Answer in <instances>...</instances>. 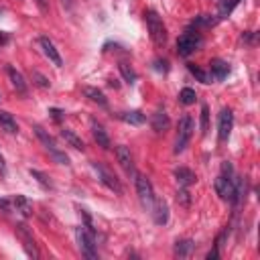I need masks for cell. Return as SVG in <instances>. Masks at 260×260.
<instances>
[{
	"label": "cell",
	"instance_id": "cell-10",
	"mask_svg": "<svg viewBox=\"0 0 260 260\" xmlns=\"http://www.w3.org/2000/svg\"><path fill=\"white\" fill-rule=\"evenodd\" d=\"M39 45H41L43 53L47 55L49 61H51L55 67H61V65H63L61 55H59V51H57V49H55V45H53V41H51L49 37H41V39H39Z\"/></svg>",
	"mask_w": 260,
	"mask_h": 260
},
{
	"label": "cell",
	"instance_id": "cell-27",
	"mask_svg": "<svg viewBox=\"0 0 260 260\" xmlns=\"http://www.w3.org/2000/svg\"><path fill=\"white\" fill-rule=\"evenodd\" d=\"M187 67H189V71L193 73V75L197 77V80H199L201 84H211V80H213V77H211V73H206V71L201 69V67H197V65H193V63H189Z\"/></svg>",
	"mask_w": 260,
	"mask_h": 260
},
{
	"label": "cell",
	"instance_id": "cell-16",
	"mask_svg": "<svg viewBox=\"0 0 260 260\" xmlns=\"http://www.w3.org/2000/svg\"><path fill=\"white\" fill-rule=\"evenodd\" d=\"M175 179H177V183L181 187H189L197 181V175L187 167H179V169H175Z\"/></svg>",
	"mask_w": 260,
	"mask_h": 260
},
{
	"label": "cell",
	"instance_id": "cell-21",
	"mask_svg": "<svg viewBox=\"0 0 260 260\" xmlns=\"http://www.w3.org/2000/svg\"><path fill=\"white\" fill-rule=\"evenodd\" d=\"M84 94L92 100V102H96L98 106H102V108H106L108 106V100H106V96H104V92L102 89H98V87H84Z\"/></svg>",
	"mask_w": 260,
	"mask_h": 260
},
{
	"label": "cell",
	"instance_id": "cell-17",
	"mask_svg": "<svg viewBox=\"0 0 260 260\" xmlns=\"http://www.w3.org/2000/svg\"><path fill=\"white\" fill-rule=\"evenodd\" d=\"M209 71H211V77H216V80H225L230 73V65L222 61V59H211L209 61Z\"/></svg>",
	"mask_w": 260,
	"mask_h": 260
},
{
	"label": "cell",
	"instance_id": "cell-34",
	"mask_svg": "<svg viewBox=\"0 0 260 260\" xmlns=\"http://www.w3.org/2000/svg\"><path fill=\"white\" fill-rule=\"evenodd\" d=\"M49 114H51L55 120H61L65 112H63V110H57V108H51V110H49Z\"/></svg>",
	"mask_w": 260,
	"mask_h": 260
},
{
	"label": "cell",
	"instance_id": "cell-33",
	"mask_svg": "<svg viewBox=\"0 0 260 260\" xmlns=\"http://www.w3.org/2000/svg\"><path fill=\"white\" fill-rule=\"evenodd\" d=\"M155 69H156V71H167V69H169V67H167V61H165V59H163V61L156 59V61H155Z\"/></svg>",
	"mask_w": 260,
	"mask_h": 260
},
{
	"label": "cell",
	"instance_id": "cell-5",
	"mask_svg": "<svg viewBox=\"0 0 260 260\" xmlns=\"http://www.w3.org/2000/svg\"><path fill=\"white\" fill-rule=\"evenodd\" d=\"M193 130H195V122L189 114H185L183 118L179 120V128H177V140H175V153H183L187 149V144L193 137Z\"/></svg>",
	"mask_w": 260,
	"mask_h": 260
},
{
	"label": "cell",
	"instance_id": "cell-25",
	"mask_svg": "<svg viewBox=\"0 0 260 260\" xmlns=\"http://www.w3.org/2000/svg\"><path fill=\"white\" fill-rule=\"evenodd\" d=\"M195 100H197V94H195V89H191V87H183L179 92V102L183 106H191V104H195Z\"/></svg>",
	"mask_w": 260,
	"mask_h": 260
},
{
	"label": "cell",
	"instance_id": "cell-7",
	"mask_svg": "<svg viewBox=\"0 0 260 260\" xmlns=\"http://www.w3.org/2000/svg\"><path fill=\"white\" fill-rule=\"evenodd\" d=\"M92 167H94V171L98 173V179L104 183L110 191H114V193H118V195H122V183H120V179L110 171V169L106 167V165H102V163H92Z\"/></svg>",
	"mask_w": 260,
	"mask_h": 260
},
{
	"label": "cell",
	"instance_id": "cell-11",
	"mask_svg": "<svg viewBox=\"0 0 260 260\" xmlns=\"http://www.w3.org/2000/svg\"><path fill=\"white\" fill-rule=\"evenodd\" d=\"M17 230H18V236H20V240L25 242V250H27V254H29V256H33V258H39V252H37L35 240H33V236H31L29 228H27L25 224H18V225H17Z\"/></svg>",
	"mask_w": 260,
	"mask_h": 260
},
{
	"label": "cell",
	"instance_id": "cell-40",
	"mask_svg": "<svg viewBox=\"0 0 260 260\" xmlns=\"http://www.w3.org/2000/svg\"><path fill=\"white\" fill-rule=\"evenodd\" d=\"M61 2H63V4L67 6V8H69V6H71V0H61Z\"/></svg>",
	"mask_w": 260,
	"mask_h": 260
},
{
	"label": "cell",
	"instance_id": "cell-24",
	"mask_svg": "<svg viewBox=\"0 0 260 260\" xmlns=\"http://www.w3.org/2000/svg\"><path fill=\"white\" fill-rule=\"evenodd\" d=\"M193 250V242L191 240H177L175 244V256L177 258H187Z\"/></svg>",
	"mask_w": 260,
	"mask_h": 260
},
{
	"label": "cell",
	"instance_id": "cell-29",
	"mask_svg": "<svg viewBox=\"0 0 260 260\" xmlns=\"http://www.w3.org/2000/svg\"><path fill=\"white\" fill-rule=\"evenodd\" d=\"M209 128V108L203 104L201 106V134H208Z\"/></svg>",
	"mask_w": 260,
	"mask_h": 260
},
{
	"label": "cell",
	"instance_id": "cell-14",
	"mask_svg": "<svg viewBox=\"0 0 260 260\" xmlns=\"http://www.w3.org/2000/svg\"><path fill=\"white\" fill-rule=\"evenodd\" d=\"M92 134H94V140L98 142V146H102V149H110L112 146V142H110V137H108V132H106V128L102 126L100 122H92Z\"/></svg>",
	"mask_w": 260,
	"mask_h": 260
},
{
	"label": "cell",
	"instance_id": "cell-9",
	"mask_svg": "<svg viewBox=\"0 0 260 260\" xmlns=\"http://www.w3.org/2000/svg\"><path fill=\"white\" fill-rule=\"evenodd\" d=\"M232 128H234V114H232L230 108H224L220 112V118H218V137L222 142H225L230 139Z\"/></svg>",
	"mask_w": 260,
	"mask_h": 260
},
{
	"label": "cell",
	"instance_id": "cell-31",
	"mask_svg": "<svg viewBox=\"0 0 260 260\" xmlns=\"http://www.w3.org/2000/svg\"><path fill=\"white\" fill-rule=\"evenodd\" d=\"M31 77H33V82H35L39 87H49L51 86V82L43 73H39V71H31Z\"/></svg>",
	"mask_w": 260,
	"mask_h": 260
},
{
	"label": "cell",
	"instance_id": "cell-3",
	"mask_svg": "<svg viewBox=\"0 0 260 260\" xmlns=\"http://www.w3.org/2000/svg\"><path fill=\"white\" fill-rule=\"evenodd\" d=\"M33 130H35V134L39 137V140L45 144V149H47L49 153H51V156L55 161H57L59 165H69V156H67L59 146H57V142H55V139L51 137V134L45 130L43 126H39V124H35V126H33Z\"/></svg>",
	"mask_w": 260,
	"mask_h": 260
},
{
	"label": "cell",
	"instance_id": "cell-20",
	"mask_svg": "<svg viewBox=\"0 0 260 260\" xmlns=\"http://www.w3.org/2000/svg\"><path fill=\"white\" fill-rule=\"evenodd\" d=\"M120 118L126 122V124H132V126H140V124L146 122V116L139 110H132V112H122Z\"/></svg>",
	"mask_w": 260,
	"mask_h": 260
},
{
	"label": "cell",
	"instance_id": "cell-8",
	"mask_svg": "<svg viewBox=\"0 0 260 260\" xmlns=\"http://www.w3.org/2000/svg\"><path fill=\"white\" fill-rule=\"evenodd\" d=\"M137 193H139V199L142 203V208L151 209L153 203H155V191H153V183L149 181V177L137 175Z\"/></svg>",
	"mask_w": 260,
	"mask_h": 260
},
{
	"label": "cell",
	"instance_id": "cell-18",
	"mask_svg": "<svg viewBox=\"0 0 260 260\" xmlns=\"http://www.w3.org/2000/svg\"><path fill=\"white\" fill-rule=\"evenodd\" d=\"M153 130H156V132H165L167 128H169V116H167V112L165 110H156V114L153 116Z\"/></svg>",
	"mask_w": 260,
	"mask_h": 260
},
{
	"label": "cell",
	"instance_id": "cell-4",
	"mask_svg": "<svg viewBox=\"0 0 260 260\" xmlns=\"http://www.w3.org/2000/svg\"><path fill=\"white\" fill-rule=\"evenodd\" d=\"M232 189H234V167H232V163L224 161L222 163V173L216 179V191H218V195L222 199H228L230 201Z\"/></svg>",
	"mask_w": 260,
	"mask_h": 260
},
{
	"label": "cell",
	"instance_id": "cell-28",
	"mask_svg": "<svg viewBox=\"0 0 260 260\" xmlns=\"http://www.w3.org/2000/svg\"><path fill=\"white\" fill-rule=\"evenodd\" d=\"M177 203L181 208H189L191 206V195H189V191H187V187H181L179 191H177Z\"/></svg>",
	"mask_w": 260,
	"mask_h": 260
},
{
	"label": "cell",
	"instance_id": "cell-15",
	"mask_svg": "<svg viewBox=\"0 0 260 260\" xmlns=\"http://www.w3.org/2000/svg\"><path fill=\"white\" fill-rule=\"evenodd\" d=\"M6 71H8V77H10V82H13V86H15L17 92H18L20 96H27L29 87H27V82H25V77H22V73L17 71L13 65H8V67H6Z\"/></svg>",
	"mask_w": 260,
	"mask_h": 260
},
{
	"label": "cell",
	"instance_id": "cell-12",
	"mask_svg": "<svg viewBox=\"0 0 260 260\" xmlns=\"http://www.w3.org/2000/svg\"><path fill=\"white\" fill-rule=\"evenodd\" d=\"M153 218H155V224H159V225H165L169 222V206H167V201L165 199H156L155 197V203H153Z\"/></svg>",
	"mask_w": 260,
	"mask_h": 260
},
{
	"label": "cell",
	"instance_id": "cell-6",
	"mask_svg": "<svg viewBox=\"0 0 260 260\" xmlns=\"http://www.w3.org/2000/svg\"><path fill=\"white\" fill-rule=\"evenodd\" d=\"M201 35L197 31H185L183 35L177 39V53L181 57H189L191 53H195L201 47Z\"/></svg>",
	"mask_w": 260,
	"mask_h": 260
},
{
	"label": "cell",
	"instance_id": "cell-36",
	"mask_svg": "<svg viewBox=\"0 0 260 260\" xmlns=\"http://www.w3.org/2000/svg\"><path fill=\"white\" fill-rule=\"evenodd\" d=\"M0 209H2V211H10V201L4 199V197H0Z\"/></svg>",
	"mask_w": 260,
	"mask_h": 260
},
{
	"label": "cell",
	"instance_id": "cell-22",
	"mask_svg": "<svg viewBox=\"0 0 260 260\" xmlns=\"http://www.w3.org/2000/svg\"><path fill=\"white\" fill-rule=\"evenodd\" d=\"M0 126H2L6 132H10V134L18 132V124H17V120L13 118V114H8V112H0Z\"/></svg>",
	"mask_w": 260,
	"mask_h": 260
},
{
	"label": "cell",
	"instance_id": "cell-35",
	"mask_svg": "<svg viewBox=\"0 0 260 260\" xmlns=\"http://www.w3.org/2000/svg\"><path fill=\"white\" fill-rule=\"evenodd\" d=\"M218 256H220V246H218V244H216V248H213V250H209V252H208V256H206V258H208V260H216V258H218Z\"/></svg>",
	"mask_w": 260,
	"mask_h": 260
},
{
	"label": "cell",
	"instance_id": "cell-19",
	"mask_svg": "<svg viewBox=\"0 0 260 260\" xmlns=\"http://www.w3.org/2000/svg\"><path fill=\"white\" fill-rule=\"evenodd\" d=\"M61 139L69 144V146H73V149H77V151H84L86 149V144H84V140L77 137V134L73 132V130H67V128H63L61 130Z\"/></svg>",
	"mask_w": 260,
	"mask_h": 260
},
{
	"label": "cell",
	"instance_id": "cell-38",
	"mask_svg": "<svg viewBox=\"0 0 260 260\" xmlns=\"http://www.w3.org/2000/svg\"><path fill=\"white\" fill-rule=\"evenodd\" d=\"M0 175H6V165H4L2 155H0Z\"/></svg>",
	"mask_w": 260,
	"mask_h": 260
},
{
	"label": "cell",
	"instance_id": "cell-37",
	"mask_svg": "<svg viewBox=\"0 0 260 260\" xmlns=\"http://www.w3.org/2000/svg\"><path fill=\"white\" fill-rule=\"evenodd\" d=\"M35 2H37V6L43 10V13H47V10H49V2H47V0H35Z\"/></svg>",
	"mask_w": 260,
	"mask_h": 260
},
{
	"label": "cell",
	"instance_id": "cell-30",
	"mask_svg": "<svg viewBox=\"0 0 260 260\" xmlns=\"http://www.w3.org/2000/svg\"><path fill=\"white\" fill-rule=\"evenodd\" d=\"M31 177H35L39 183L45 187V189H49L51 187V181H49V177L45 175V173H41V171H37V169H31Z\"/></svg>",
	"mask_w": 260,
	"mask_h": 260
},
{
	"label": "cell",
	"instance_id": "cell-13",
	"mask_svg": "<svg viewBox=\"0 0 260 260\" xmlns=\"http://www.w3.org/2000/svg\"><path fill=\"white\" fill-rule=\"evenodd\" d=\"M116 159H118L120 167H122L128 175L134 173V163H132V155H130V149H128V146H124V144L116 146Z\"/></svg>",
	"mask_w": 260,
	"mask_h": 260
},
{
	"label": "cell",
	"instance_id": "cell-26",
	"mask_svg": "<svg viewBox=\"0 0 260 260\" xmlns=\"http://www.w3.org/2000/svg\"><path fill=\"white\" fill-rule=\"evenodd\" d=\"M118 69H120L122 77H124V80H126L128 84H134V82H137V71H134L126 61H120V63H118Z\"/></svg>",
	"mask_w": 260,
	"mask_h": 260
},
{
	"label": "cell",
	"instance_id": "cell-32",
	"mask_svg": "<svg viewBox=\"0 0 260 260\" xmlns=\"http://www.w3.org/2000/svg\"><path fill=\"white\" fill-rule=\"evenodd\" d=\"M238 2H240V0H230V2H224V4H222V15H230L232 8L238 4Z\"/></svg>",
	"mask_w": 260,
	"mask_h": 260
},
{
	"label": "cell",
	"instance_id": "cell-2",
	"mask_svg": "<svg viewBox=\"0 0 260 260\" xmlns=\"http://www.w3.org/2000/svg\"><path fill=\"white\" fill-rule=\"evenodd\" d=\"M75 238H77V244H80V250L86 258L94 260L98 258V248H96V234H94V228H86V225H80L75 228Z\"/></svg>",
	"mask_w": 260,
	"mask_h": 260
},
{
	"label": "cell",
	"instance_id": "cell-23",
	"mask_svg": "<svg viewBox=\"0 0 260 260\" xmlns=\"http://www.w3.org/2000/svg\"><path fill=\"white\" fill-rule=\"evenodd\" d=\"M15 208H17V211H20L25 218H29L31 213H33V206H31V201H29L25 195H17V197H15Z\"/></svg>",
	"mask_w": 260,
	"mask_h": 260
},
{
	"label": "cell",
	"instance_id": "cell-1",
	"mask_svg": "<svg viewBox=\"0 0 260 260\" xmlns=\"http://www.w3.org/2000/svg\"><path fill=\"white\" fill-rule=\"evenodd\" d=\"M144 20H146V27H149V33H151V39L156 47H163L167 43V27L163 18L159 17L156 10H146L144 15Z\"/></svg>",
	"mask_w": 260,
	"mask_h": 260
},
{
	"label": "cell",
	"instance_id": "cell-39",
	"mask_svg": "<svg viewBox=\"0 0 260 260\" xmlns=\"http://www.w3.org/2000/svg\"><path fill=\"white\" fill-rule=\"evenodd\" d=\"M4 43H8V35H4V33L0 31V45H4Z\"/></svg>",
	"mask_w": 260,
	"mask_h": 260
}]
</instances>
